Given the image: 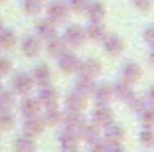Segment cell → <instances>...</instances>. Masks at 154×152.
Here are the masks:
<instances>
[{
  "label": "cell",
  "instance_id": "31",
  "mask_svg": "<svg viewBox=\"0 0 154 152\" xmlns=\"http://www.w3.org/2000/svg\"><path fill=\"white\" fill-rule=\"evenodd\" d=\"M113 93L115 95H119V99H127V97H131V91H128V83L127 81H121L117 87L113 89Z\"/></svg>",
  "mask_w": 154,
  "mask_h": 152
},
{
  "label": "cell",
  "instance_id": "10",
  "mask_svg": "<svg viewBox=\"0 0 154 152\" xmlns=\"http://www.w3.org/2000/svg\"><path fill=\"white\" fill-rule=\"evenodd\" d=\"M32 79H34V83H38V85H48V83L51 81L50 67L45 65V63L36 65V67H34V73H32Z\"/></svg>",
  "mask_w": 154,
  "mask_h": 152
},
{
  "label": "cell",
  "instance_id": "7",
  "mask_svg": "<svg viewBox=\"0 0 154 152\" xmlns=\"http://www.w3.org/2000/svg\"><path fill=\"white\" fill-rule=\"evenodd\" d=\"M79 57L71 51H65V54L59 55V67H61V71L65 73H71V71H77L79 69Z\"/></svg>",
  "mask_w": 154,
  "mask_h": 152
},
{
  "label": "cell",
  "instance_id": "44",
  "mask_svg": "<svg viewBox=\"0 0 154 152\" xmlns=\"http://www.w3.org/2000/svg\"><path fill=\"white\" fill-rule=\"evenodd\" d=\"M0 89H2V85H0Z\"/></svg>",
  "mask_w": 154,
  "mask_h": 152
},
{
  "label": "cell",
  "instance_id": "26",
  "mask_svg": "<svg viewBox=\"0 0 154 152\" xmlns=\"http://www.w3.org/2000/svg\"><path fill=\"white\" fill-rule=\"evenodd\" d=\"M14 107V95L12 91L0 89V111H10Z\"/></svg>",
  "mask_w": 154,
  "mask_h": 152
},
{
  "label": "cell",
  "instance_id": "42",
  "mask_svg": "<svg viewBox=\"0 0 154 152\" xmlns=\"http://www.w3.org/2000/svg\"><path fill=\"white\" fill-rule=\"evenodd\" d=\"M2 28H4V24H2V18H0V30H2Z\"/></svg>",
  "mask_w": 154,
  "mask_h": 152
},
{
  "label": "cell",
  "instance_id": "3",
  "mask_svg": "<svg viewBox=\"0 0 154 152\" xmlns=\"http://www.w3.org/2000/svg\"><path fill=\"white\" fill-rule=\"evenodd\" d=\"M85 38H87V34H85V30H83L81 26H69L67 30H65V36H63V40H65V44H71V45H81L83 42H85Z\"/></svg>",
  "mask_w": 154,
  "mask_h": 152
},
{
  "label": "cell",
  "instance_id": "35",
  "mask_svg": "<svg viewBox=\"0 0 154 152\" xmlns=\"http://www.w3.org/2000/svg\"><path fill=\"white\" fill-rule=\"evenodd\" d=\"M132 2H134L136 8H140V10H148V8H152V0H132Z\"/></svg>",
  "mask_w": 154,
  "mask_h": 152
},
{
  "label": "cell",
  "instance_id": "11",
  "mask_svg": "<svg viewBox=\"0 0 154 152\" xmlns=\"http://www.w3.org/2000/svg\"><path fill=\"white\" fill-rule=\"evenodd\" d=\"M34 148H36V140H34V136H30L26 132L20 134L14 140V150L16 152H34Z\"/></svg>",
  "mask_w": 154,
  "mask_h": 152
},
{
  "label": "cell",
  "instance_id": "23",
  "mask_svg": "<svg viewBox=\"0 0 154 152\" xmlns=\"http://www.w3.org/2000/svg\"><path fill=\"white\" fill-rule=\"evenodd\" d=\"M16 45V34H14L12 30H0V48L4 49H10Z\"/></svg>",
  "mask_w": 154,
  "mask_h": 152
},
{
  "label": "cell",
  "instance_id": "17",
  "mask_svg": "<svg viewBox=\"0 0 154 152\" xmlns=\"http://www.w3.org/2000/svg\"><path fill=\"white\" fill-rule=\"evenodd\" d=\"M125 138V130H122V126H117V125H107L105 126V140L111 144H119L121 140Z\"/></svg>",
  "mask_w": 154,
  "mask_h": 152
},
{
  "label": "cell",
  "instance_id": "25",
  "mask_svg": "<svg viewBox=\"0 0 154 152\" xmlns=\"http://www.w3.org/2000/svg\"><path fill=\"white\" fill-rule=\"evenodd\" d=\"M22 8H24V12H26V14L36 16V14L42 12L44 4H42V0H24V2H22Z\"/></svg>",
  "mask_w": 154,
  "mask_h": 152
},
{
  "label": "cell",
  "instance_id": "43",
  "mask_svg": "<svg viewBox=\"0 0 154 152\" xmlns=\"http://www.w3.org/2000/svg\"><path fill=\"white\" fill-rule=\"evenodd\" d=\"M0 2H4V0H0Z\"/></svg>",
  "mask_w": 154,
  "mask_h": 152
},
{
  "label": "cell",
  "instance_id": "28",
  "mask_svg": "<svg viewBox=\"0 0 154 152\" xmlns=\"http://www.w3.org/2000/svg\"><path fill=\"white\" fill-rule=\"evenodd\" d=\"M79 130H81V134H79V136H83V138L89 140V142L97 140V136H99L97 126H85V125H81V126H79Z\"/></svg>",
  "mask_w": 154,
  "mask_h": 152
},
{
  "label": "cell",
  "instance_id": "32",
  "mask_svg": "<svg viewBox=\"0 0 154 152\" xmlns=\"http://www.w3.org/2000/svg\"><path fill=\"white\" fill-rule=\"evenodd\" d=\"M87 6V0H67V8L73 12H83Z\"/></svg>",
  "mask_w": 154,
  "mask_h": 152
},
{
  "label": "cell",
  "instance_id": "37",
  "mask_svg": "<svg viewBox=\"0 0 154 152\" xmlns=\"http://www.w3.org/2000/svg\"><path fill=\"white\" fill-rule=\"evenodd\" d=\"M144 40L148 42L150 45H154V26H148L144 30Z\"/></svg>",
  "mask_w": 154,
  "mask_h": 152
},
{
  "label": "cell",
  "instance_id": "38",
  "mask_svg": "<svg viewBox=\"0 0 154 152\" xmlns=\"http://www.w3.org/2000/svg\"><path fill=\"white\" fill-rule=\"evenodd\" d=\"M107 152H125V150H122V148L119 146V144H113V146L107 148Z\"/></svg>",
  "mask_w": 154,
  "mask_h": 152
},
{
  "label": "cell",
  "instance_id": "15",
  "mask_svg": "<svg viewBox=\"0 0 154 152\" xmlns=\"http://www.w3.org/2000/svg\"><path fill=\"white\" fill-rule=\"evenodd\" d=\"M40 107H42V103L38 101V99H34V97H26L22 103H20V111H22L24 116L40 115Z\"/></svg>",
  "mask_w": 154,
  "mask_h": 152
},
{
  "label": "cell",
  "instance_id": "8",
  "mask_svg": "<svg viewBox=\"0 0 154 152\" xmlns=\"http://www.w3.org/2000/svg\"><path fill=\"white\" fill-rule=\"evenodd\" d=\"M42 49V42L38 36H26L22 40V51L24 55H28V57H34V55L40 54Z\"/></svg>",
  "mask_w": 154,
  "mask_h": 152
},
{
  "label": "cell",
  "instance_id": "18",
  "mask_svg": "<svg viewBox=\"0 0 154 152\" xmlns=\"http://www.w3.org/2000/svg\"><path fill=\"white\" fill-rule=\"evenodd\" d=\"M79 142V132L73 129H65L63 132L59 134V144L63 148H75Z\"/></svg>",
  "mask_w": 154,
  "mask_h": 152
},
{
  "label": "cell",
  "instance_id": "12",
  "mask_svg": "<svg viewBox=\"0 0 154 152\" xmlns=\"http://www.w3.org/2000/svg\"><path fill=\"white\" fill-rule=\"evenodd\" d=\"M103 40H105V49H107L111 55L122 54V49H125V42H122V38H119V36L113 34V36H105Z\"/></svg>",
  "mask_w": 154,
  "mask_h": 152
},
{
  "label": "cell",
  "instance_id": "33",
  "mask_svg": "<svg viewBox=\"0 0 154 152\" xmlns=\"http://www.w3.org/2000/svg\"><path fill=\"white\" fill-rule=\"evenodd\" d=\"M10 71H12V59L0 55V75H6V73H10Z\"/></svg>",
  "mask_w": 154,
  "mask_h": 152
},
{
  "label": "cell",
  "instance_id": "4",
  "mask_svg": "<svg viewBox=\"0 0 154 152\" xmlns=\"http://www.w3.org/2000/svg\"><path fill=\"white\" fill-rule=\"evenodd\" d=\"M121 77H122V81H127L128 85H131V83H134V81H138L142 77L140 65H136V63H132V61L125 63V65H122V69H121Z\"/></svg>",
  "mask_w": 154,
  "mask_h": 152
},
{
  "label": "cell",
  "instance_id": "1",
  "mask_svg": "<svg viewBox=\"0 0 154 152\" xmlns=\"http://www.w3.org/2000/svg\"><path fill=\"white\" fill-rule=\"evenodd\" d=\"M32 87H34V79H32L30 73L20 71V73H16V75L12 77V89L16 91V93L28 95L30 91H32Z\"/></svg>",
  "mask_w": 154,
  "mask_h": 152
},
{
  "label": "cell",
  "instance_id": "14",
  "mask_svg": "<svg viewBox=\"0 0 154 152\" xmlns=\"http://www.w3.org/2000/svg\"><path fill=\"white\" fill-rule=\"evenodd\" d=\"M65 51H67V44H65L63 38L54 36V38H50V40H48V54H50V55L59 57V55L65 54Z\"/></svg>",
  "mask_w": 154,
  "mask_h": 152
},
{
  "label": "cell",
  "instance_id": "21",
  "mask_svg": "<svg viewBox=\"0 0 154 152\" xmlns=\"http://www.w3.org/2000/svg\"><path fill=\"white\" fill-rule=\"evenodd\" d=\"M67 107L71 109V111H75V113H81L83 111V107H85V97H83L81 93H73V95H69L67 97Z\"/></svg>",
  "mask_w": 154,
  "mask_h": 152
},
{
  "label": "cell",
  "instance_id": "19",
  "mask_svg": "<svg viewBox=\"0 0 154 152\" xmlns=\"http://www.w3.org/2000/svg\"><path fill=\"white\" fill-rule=\"evenodd\" d=\"M95 125H103V126H107L109 123H113V113H111V109L107 107V105H103V107H99L95 111Z\"/></svg>",
  "mask_w": 154,
  "mask_h": 152
},
{
  "label": "cell",
  "instance_id": "6",
  "mask_svg": "<svg viewBox=\"0 0 154 152\" xmlns=\"http://www.w3.org/2000/svg\"><path fill=\"white\" fill-rule=\"evenodd\" d=\"M38 101L42 105H45V107H55L57 105V91H55V87H51L50 83L48 85H42Z\"/></svg>",
  "mask_w": 154,
  "mask_h": 152
},
{
  "label": "cell",
  "instance_id": "16",
  "mask_svg": "<svg viewBox=\"0 0 154 152\" xmlns=\"http://www.w3.org/2000/svg\"><path fill=\"white\" fill-rule=\"evenodd\" d=\"M85 12H87L91 22H101L105 16V4L99 2V0H95V2H91V4L85 6Z\"/></svg>",
  "mask_w": 154,
  "mask_h": 152
},
{
  "label": "cell",
  "instance_id": "29",
  "mask_svg": "<svg viewBox=\"0 0 154 152\" xmlns=\"http://www.w3.org/2000/svg\"><path fill=\"white\" fill-rule=\"evenodd\" d=\"M14 125V116L10 115V111H0V130H8Z\"/></svg>",
  "mask_w": 154,
  "mask_h": 152
},
{
  "label": "cell",
  "instance_id": "9",
  "mask_svg": "<svg viewBox=\"0 0 154 152\" xmlns=\"http://www.w3.org/2000/svg\"><path fill=\"white\" fill-rule=\"evenodd\" d=\"M36 36L44 38V40H50V38L55 36V22L54 20H40L36 24Z\"/></svg>",
  "mask_w": 154,
  "mask_h": 152
},
{
  "label": "cell",
  "instance_id": "24",
  "mask_svg": "<svg viewBox=\"0 0 154 152\" xmlns=\"http://www.w3.org/2000/svg\"><path fill=\"white\" fill-rule=\"evenodd\" d=\"M75 91H77V93H81L83 97H87L89 93H93V91H95V85H93V79H87V77H81V79L77 81Z\"/></svg>",
  "mask_w": 154,
  "mask_h": 152
},
{
  "label": "cell",
  "instance_id": "2",
  "mask_svg": "<svg viewBox=\"0 0 154 152\" xmlns=\"http://www.w3.org/2000/svg\"><path fill=\"white\" fill-rule=\"evenodd\" d=\"M67 4L65 2H61V0H55V2H51L50 6H48V18L54 20V22H61V20L67 18Z\"/></svg>",
  "mask_w": 154,
  "mask_h": 152
},
{
  "label": "cell",
  "instance_id": "39",
  "mask_svg": "<svg viewBox=\"0 0 154 152\" xmlns=\"http://www.w3.org/2000/svg\"><path fill=\"white\" fill-rule=\"evenodd\" d=\"M148 99L154 103V87H150V89H148Z\"/></svg>",
  "mask_w": 154,
  "mask_h": 152
},
{
  "label": "cell",
  "instance_id": "36",
  "mask_svg": "<svg viewBox=\"0 0 154 152\" xmlns=\"http://www.w3.org/2000/svg\"><path fill=\"white\" fill-rule=\"evenodd\" d=\"M107 144H101V142H97V140H93V142H91V152H107Z\"/></svg>",
  "mask_w": 154,
  "mask_h": 152
},
{
  "label": "cell",
  "instance_id": "22",
  "mask_svg": "<svg viewBox=\"0 0 154 152\" xmlns=\"http://www.w3.org/2000/svg\"><path fill=\"white\" fill-rule=\"evenodd\" d=\"M85 34L91 38V40H103L105 38V26L101 22H91L89 26H87Z\"/></svg>",
  "mask_w": 154,
  "mask_h": 152
},
{
  "label": "cell",
  "instance_id": "41",
  "mask_svg": "<svg viewBox=\"0 0 154 152\" xmlns=\"http://www.w3.org/2000/svg\"><path fill=\"white\" fill-rule=\"evenodd\" d=\"M65 152H77L75 148H65Z\"/></svg>",
  "mask_w": 154,
  "mask_h": 152
},
{
  "label": "cell",
  "instance_id": "40",
  "mask_svg": "<svg viewBox=\"0 0 154 152\" xmlns=\"http://www.w3.org/2000/svg\"><path fill=\"white\" fill-rule=\"evenodd\" d=\"M148 59H150V63H154V51H150V55H148Z\"/></svg>",
  "mask_w": 154,
  "mask_h": 152
},
{
  "label": "cell",
  "instance_id": "34",
  "mask_svg": "<svg viewBox=\"0 0 154 152\" xmlns=\"http://www.w3.org/2000/svg\"><path fill=\"white\" fill-rule=\"evenodd\" d=\"M140 142H142V144H150V142H154V130H150V129L142 130V134H140Z\"/></svg>",
  "mask_w": 154,
  "mask_h": 152
},
{
  "label": "cell",
  "instance_id": "13",
  "mask_svg": "<svg viewBox=\"0 0 154 152\" xmlns=\"http://www.w3.org/2000/svg\"><path fill=\"white\" fill-rule=\"evenodd\" d=\"M79 71H81V77H87V79H93L95 75L101 73V65L97 59H87V61L79 63Z\"/></svg>",
  "mask_w": 154,
  "mask_h": 152
},
{
  "label": "cell",
  "instance_id": "20",
  "mask_svg": "<svg viewBox=\"0 0 154 152\" xmlns=\"http://www.w3.org/2000/svg\"><path fill=\"white\" fill-rule=\"evenodd\" d=\"M95 97L97 101H99V105H107L109 101H113L115 99V93H113V87L109 85H103V87H95Z\"/></svg>",
  "mask_w": 154,
  "mask_h": 152
},
{
  "label": "cell",
  "instance_id": "5",
  "mask_svg": "<svg viewBox=\"0 0 154 152\" xmlns=\"http://www.w3.org/2000/svg\"><path fill=\"white\" fill-rule=\"evenodd\" d=\"M44 119H40V115H34V116H26V121H24V130L26 134L30 136H38V134L44 132Z\"/></svg>",
  "mask_w": 154,
  "mask_h": 152
},
{
  "label": "cell",
  "instance_id": "27",
  "mask_svg": "<svg viewBox=\"0 0 154 152\" xmlns=\"http://www.w3.org/2000/svg\"><path fill=\"white\" fill-rule=\"evenodd\" d=\"M61 121H63V115L55 107H48V113H45V116H44L45 125H57V123H61Z\"/></svg>",
  "mask_w": 154,
  "mask_h": 152
},
{
  "label": "cell",
  "instance_id": "30",
  "mask_svg": "<svg viewBox=\"0 0 154 152\" xmlns=\"http://www.w3.org/2000/svg\"><path fill=\"white\" fill-rule=\"evenodd\" d=\"M140 121L146 126H154V109H140Z\"/></svg>",
  "mask_w": 154,
  "mask_h": 152
}]
</instances>
